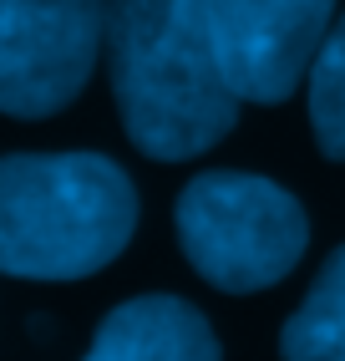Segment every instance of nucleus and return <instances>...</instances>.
Returning <instances> with one entry per match:
<instances>
[{
    "label": "nucleus",
    "mask_w": 345,
    "mask_h": 361,
    "mask_svg": "<svg viewBox=\"0 0 345 361\" xmlns=\"http://www.w3.org/2000/svg\"><path fill=\"white\" fill-rule=\"evenodd\" d=\"M112 97L132 148L183 163L218 148L239 123L203 0H107Z\"/></svg>",
    "instance_id": "nucleus-1"
},
{
    "label": "nucleus",
    "mask_w": 345,
    "mask_h": 361,
    "mask_svg": "<svg viewBox=\"0 0 345 361\" xmlns=\"http://www.w3.org/2000/svg\"><path fill=\"white\" fill-rule=\"evenodd\" d=\"M137 188L102 153L0 158V270L15 280H87L127 250Z\"/></svg>",
    "instance_id": "nucleus-2"
},
{
    "label": "nucleus",
    "mask_w": 345,
    "mask_h": 361,
    "mask_svg": "<svg viewBox=\"0 0 345 361\" xmlns=\"http://www.w3.org/2000/svg\"><path fill=\"white\" fill-rule=\"evenodd\" d=\"M178 245L213 290L254 295L300 264L310 245V219L300 199L259 173L208 168L178 194Z\"/></svg>",
    "instance_id": "nucleus-3"
},
{
    "label": "nucleus",
    "mask_w": 345,
    "mask_h": 361,
    "mask_svg": "<svg viewBox=\"0 0 345 361\" xmlns=\"http://www.w3.org/2000/svg\"><path fill=\"white\" fill-rule=\"evenodd\" d=\"M107 36V0H0V112L51 117L82 97Z\"/></svg>",
    "instance_id": "nucleus-4"
},
{
    "label": "nucleus",
    "mask_w": 345,
    "mask_h": 361,
    "mask_svg": "<svg viewBox=\"0 0 345 361\" xmlns=\"http://www.w3.org/2000/svg\"><path fill=\"white\" fill-rule=\"evenodd\" d=\"M213 51L239 102H289L335 26V0H203Z\"/></svg>",
    "instance_id": "nucleus-5"
},
{
    "label": "nucleus",
    "mask_w": 345,
    "mask_h": 361,
    "mask_svg": "<svg viewBox=\"0 0 345 361\" xmlns=\"http://www.w3.org/2000/svg\"><path fill=\"white\" fill-rule=\"evenodd\" d=\"M82 361H218V336L199 305L137 295L107 310Z\"/></svg>",
    "instance_id": "nucleus-6"
},
{
    "label": "nucleus",
    "mask_w": 345,
    "mask_h": 361,
    "mask_svg": "<svg viewBox=\"0 0 345 361\" xmlns=\"http://www.w3.org/2000/svg\"><path fill=\"white\" fill-rule=\"evenodd\" d=\"M284 361H345V245L325 255L310 295L280 331Z\"/></svg>",
    "instance_id": "nucleus-7"
},
{
    "label": "nucleus",
    "mask_w": 345,
    "mask_h": 361,
    "mask_svg": "<svg viewBox=\"0 0 345 361\" xmlns=\"http://www.w3.org/2000/svg\"><path fill=\"white\" fill-rule=\"evenodd\" d=\"M310 82V128L330 163H345V16L325 31L305 71Z\"/></svg>",
    "instance_id": "nucleus-8"
}]
</instances>
